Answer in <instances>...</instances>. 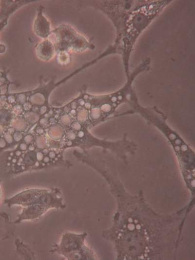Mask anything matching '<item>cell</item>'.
Listing matches in <instances>:
<instances>
[{
	"mask_svg": "<svg viewBox=\"0 0 195 260\" xmlns=\"http://www.w3.org/2000/svg\"><path fill=\"white\" fill-rule=\"evenodd\" d=\"M57 34L61 46L69 47L74 50L80 48V37L69 26H60L57 29Z\"/></svg>",
	"mask_w": 195,
	"mask_h": 260,
	"instance_id": "6da1fadb",
	"label": "cell"
},
{
	"mask_svg": "<svg viewBox=\"0 0 195 260\" xmlns=\"http://www.w3.org/2000/svg\"><path fill=\"white\" fill-rule=\"evenodd\" d=\"M35 33L39 37L46 38L50 33V23L39 11L34 23Z\"/></svg>",
	"mask_w": 195,
	"mask_h": 260,
	"instance_id": "7a4b0ae2",
	"label": "cell"
},
{
	"mask_svg": "<svg viewBox=\"0 0 195 260\" xmlns=\"http://www.w3.org/2000/svg\"><path fill=\"white\" fill-rule=\"evenodd\" d=\"M38 57L42 60H48L55 54V47L50 41L46 40L40 43L36 48Z\"/></svg>",
	"mask_w": 195,
	"mask_h": 260,
	"instance_id": "3957f363",
	"label": "cell"
},
{
	"mask_svg": "<svg viewBox=\"0 0 195 260\" xmlns=\"http://www.w3.org/2000/svg\"><path fill=\"white\" fill-rule=\"evenodd\" d=\"M1 198H2V193H1V190L0 187V202L1 201Z\"/></svg>",
	"mask_w": 195,
	"mask_h": 260,
	"instance_id": "277c9868",
	"label": "cell"
},
{
	"mask_svg": "<svg viewBox=\"0 0 195 260\" xmlns=\"http://www.w3.org/2000/svg\"><path fill=\"white\" fill-rule=\"evenodd\" d=\"M78 136L80 137H82L83 136V133L82 132H80L78 133Z\"/></svg>",
	"mask_w": 195,
	"mask_h": 260,
	"instance_id": "5b68a950",
	"label": "cell"
}]
</instances>
